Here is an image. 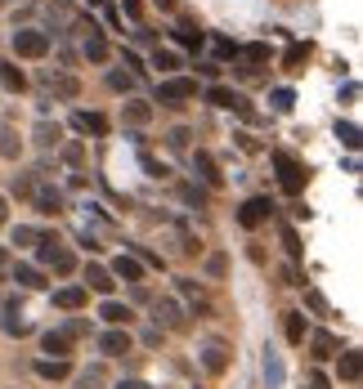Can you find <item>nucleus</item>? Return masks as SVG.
<instances>
[{"label": "nucleus", "instance_id": "nucleus-20", "mask_svg": "<svg viewBox=\"0 0 363 389\" xmlns=\"http://www.w3.org/2000/svg\"><path fill=\"white\" fill-rule=\"evenodd\" d=\"M99 318H104V323H112V327H126V323H130V309H126L121 300H104V304H99Z\"/></svg>", "mask_w": 363, "mask_h": 389}, {"label": "nucleus", "instance_id": "nucleus-17", "mask_svg": "<svg viewBox=\"0 0 363 389\" xmlns=\"http://www.w3.org/2000/svg\"><path fill=\"white\" fill-rule=\"evenodd\" d=\"M31 201H36L41 215H59L63 211V193L59 188H36V193H31Z\"/></svg>", "mask_w": 363, "mask_h": 389}, {"label": "nucleus", "instance_id": "nucleus-46", "mask_svg": "<svg viewBox=\"0 0 363 389\" xmlns=\"http://www.w3.org/2000/svg\"><path fill=\"white\" fill-rule=\"evenodd\" d=\"M14 193H19V197H31V193H36V183L23 175V179H14Z\"/></svg>", "mask_w": 363, "mask_h": 389}, {"label": "nucleus", "instance_id": "nucleus-36", "mask_svg": "<svg viewBox=\"0 0 363 389\" xmlns=\"http://www.w3.org/2000/svg\"><path fill=\"white\" fill-rule=\"evenodd\" d=\"M63 335H68V340H81V335H90V323L86 318H68V323H63Z\"/></svg>", "mask_w": 363, "mask_h": 389}, {"label": "nucleus", "instance_id": "nucleus-35", "mask_svg": "<svg viewBox=\"0 0 363 389\" xmlns=\"http://www.w3.org/2000/svg\"><path fill=\"white\" fill-rule=\"evenodd\" d=\"M76 389H104V367H90L76 376Z\"/></svg>", "mask_w": 363, "mask_h": 389}, {"label": "nucleus", "instance_id": "nucleus-34", "mask_svg": "<svg viewBox=\"0 0 363 389\" xmlns=\"http://www.w3.org/2000/svg\"><path fill=\"white\" fill-rule=\"evenodd\" d=\"M5 335H19V340H23V335H31V323H23V318L19 313H5Z\"/></svg>", "mask_w": 363, "mask_h": 389}, {"label": "nucleus", "instance_id": "nucleus-54", "mask_svg": "<svg viewBox=\"0 0 363 389\" xmlns=\"http://www.w3.org/2000/svg\"><path fill=\"white\" fill-rule=\"evenodd\" d=\"M5 260H9V251H5V246H0V268H5Z\"/></svg>", "mask_w": 363, "mask_h": 389}, {"label": "nucleus", "instance_id": "nucleus-44", "mask_svg": "<svg viewBox=\"0 0 363 389\" xmlns=\"http://www.w3.org/2000/svg\"><path fill=\"white\" fill-rule=\"evenodd\" d=\"M283 246H287V256H292V260L301 256V238H296V228H283Z\"/></svg>", "mask_w": 363, "mask_h": 389}, {"label": "nucleus", "instance_id": "nucleus-45", "mask_svg": "<svg viewBox=\"0 0 363 389\" xmlns=\"http://www.w3.org/2000/svg\"><path fill=\"white\" fill-rule=\"evenodd\" d=\"M305 304H309V309H314V313H327V300H323L319 291H305Z\"/></svg>", "mask_w": 363, "mask_h": 389}, {"label": "nucleus", "instance_id": "nucleus-38", "mask_svg": "<svg viewBox=\"0 0 363 389\" xmlns=\"http://www.w3.org/2000/svg\"><path fill=\"white\" fill-rule=\"evenodd\" d=\"M36 242H41V228H27V224L14 228V246H36Z\"/></svg>", "mask_w": 363, "mask_h": 389}, {"label": "nucleus", "instance_id": "nucleus-41", "mask_svg": "<svg viewBox=\"0 0 363 389\" xmlns=\"http://www.w3.org/2000/svg\"><path fill=\"white\" fill-rule=\"evenodd\" d=\"M139 166H144V171H148V175H153V179H166V175H171V171H166V166H157L153 157H148V152H139Z\"/></svg>", "mask_w": 363, "mask_h": 389}, {"label": "nucleus", "instance_id": "nucleus-11", "mask_svg": "<svg viewBox=\"0 0 363 389\" xmlns=\"http://www.w3.org/2000/svg\"><path fill=\"white\" fill-rule=\"evenodd\" d=\"M108 273H112V278H121V282H139V278H144V264H139L135 256H117Z\"/></svg>", "mask_w": 363, "mask_h": 389}, {"label": "nucleus", "instance_id": "nucleus-14", "mask_svg": "<svg viewBox=\"0 0 363 389\" xmlns=\"http://www.w3.org/2000/svg\"><path fill=\"white\" fill-rule=\"evenodd\" d=\"M41 349L49 353V358H68V353H72V340H68L63 331H45V335H41Z\"/></svg>", "mask_w": 363, "mask_h": 389}, {"label": "nucleus", "instance_id": "nucleus-12", "mask_svg": "<svg viewBox=\"0 0 363 389\" xmlns=\"http://www.w3.org/2000/svg\"><path fill=\"white\" fill-rule=\"evenodd\" d=\"M0 86H5L9 94H23V90H27V76H23V67L5 59V63H0Z\"/></svg>", "mask_w": 363, "mask_h": 389}, {"label": "nucleus", "instance_id": "nucleus-10", "mask_svg": "<svg viewBox=\"0 0 363 389\" xmlns=\"http://www.w3.org/2000/svg\"><path fill=\"white\" fill-rule=\"evenodd\" d=\"M45 90L59 94V98H76L81 94V81L76 76H63V72H45Z\"/></svg>", "mask_w": 363, "mask_h": 389}, {"label": "nucleus", "instance_id": "nucleus-22", "mask_svg": "<svg viewBox=\"0 0 363 389\" xmlns=\"http://www.w3.org/2000/svg\"><path fill=\"white\" fill-rule=\"evenodd\" d=\"M19 152H23V139H19V130H14V126H0V157L19 161Z\"/></svg>", "mask_w": 363, "mask_h": 389}, {"label": "nucleus", "instance_id": "nucleus-31", "mask_svg": "<svg viewBox=\"0 0 363 389\" xmlns=\"http://www.w3.org/2000/svg\"><path fill=\"white\" fill-rule=\"evenodd\" d=\"M283 331H287L292 345H301V340H305V313H287V318H283Z\"/></svg>", "mask_w": 363, "mask_h": 389}, {"label": "nucleus", "instance_id": "nucleus-53", "mask_svg": "<svg viewBox=\"0 0 363 389\" xmlns=\"http://www.w3.org/2000/svg\"><path fill=\"white\" fill-rule=\"evenodd\" d=\"M157 9H175V0H157Z\"/></svg>", "mask_w": 363, "mask_h": 389}, {"label": "nucleus", "instance_id": "nucleus-42", "mask_svg": "<svg viewBox=\"0 0 363 389\" xmlns=\"http://www.w3.org/2000/svg\"><path fill=\"white\" fill-rule=\"evenodd\" d=\"M108 86H112V90H126V94H130V90H135V76H130V72H112V76H108Z\"/></svg>", "mask_w": 363, "mask_h": 389}, {"label": "nucleus", "instance_id": "nucleus-27", "mask_svg": "<svg viewBox=\"0 0 363 389\" xmlns=\"http://www.w3.org/2000/svg\"><path fill=\"white\" fill-rule=\"evenodd\" d=\"M309 349H314V358H332V353L341 349V340H337V335H327V331H319L314 340H309Z\"/></svg>", "mask_w": 363, "mask_h": 389}, {"label": "nucleus", "instance_id": "nucleus-51", "mask_svg": "<svg viewBox=\"0 0 363 389\" xmlns=\"http://www.w3.org/2000/svg\"><path fill=\"white\" fill-rule=\"evenodd\" d=\"M117 389H153V385H148V380H121Z\"/></svg>", "mask_w": 363, "mask_h": 389}, {"label": "nucleus", "instance_id": "nucleus-9", "mask_svg": "<svg viewBox=\"0 0 363 389\" xmlns=\"http://www.w3.org/2000/svg\"><path fill=\"white\" fill-rule=\"evenodd\" d=\"M193 171L202 175V183H211V188H220V183H224V175H220V166H216L211 152H193Z\"/></svg>", "mask_w": 363, "mask_h": 389}, {"label": "nucleus", "instance_id": "nucleus-6", "mask_svg": "<svg viewBox=\"0 0 363 389\" xmlns=\"http://www.w3.org/2000/svg\"><path fill=\"white\" fill-rule=\"evenodd\" d=\"M229 363H234V353H229V345H224V340H211V345L202 349V367L211 371V376H224Z\"/></svg>", "mask_w": 363, "mask_h": 389}, {"label": "nucleus", "instance_id": "nucleus-23", "mask_svg": "<svg viewBox=\"0 0 363 389\" xmlns=\"http://www.w3.org/2000/svg\"><path fill=\"white\" fill-rule=\"evenodd\" d=\"M68 371H72L68 358H41V363H36V376H41V380H63Z\"/></svg>", "mask_w": 363, "mask_h": 389}, {"label": "nucleus", "instance_id": "nucleus-49", "mask_svg": "<svg viewBox=\"0 0 363 389\" xmlns=\"http://www.w3.org/2000/svg\"><path fill=\"white\" fill-rule=\"evenodd\" d=\"M309 389H332V380H327L323 371H309Z\"/></svg>", "mask_w": 363, "mask_h": 389}, {"label": "nucleus", "instance_id": "nucleus-39", "mask_svg": "<svg viewBox=\"0 0 363 389\" xmlns=\"http://www.w3.org/2000/svg\"><path fill=\"white\" fill-rule=\"evenodd\" d=\"M153 67H157V72H175L179 59L171 54V49H157V54H153Z\"/></svg>", "mask_w": 363, "mask_h": 389}, {"label": "nucleus", "instance_id": "nucleus-4", "mask_svg": "<svg viewBox=\"0 0 363 389\" xmlns=\"http://www.w3.org/2000/svg\"><path fill=\"white\" fill-rule=\"evenodd\" d=\"M269 215H274V201H269V197H247L242 211H238V224H242V228H260Z\"/></svg>", "mask_w": 363, "mask_h": 389}, {"label": "nucleus", "instance_id": "nucleus-37", "mask_svg": "<svg viewBox=\"0 0 363 389\" xmlns=\"http://www.w3.org/2000/svg\"><path fill=\"white\" fill-rule=\"evenodd\" d=\"M337 139H341L345 148H359V126H354V121H341V126H337Z\"/></svg>", "mask_w": 363, "mask_h": 389}, {"label": "nucleus", "instance_id": "nucleus-26", "mask_svg": "<svg viewBox=\"0 0 363 389\" xmlns=\"http://www.w3.org/2000/svg\"><path fill=\"white\" fill-rule=\"evenodd\" d=\"M309 59V45H301V41H296V45H287V54H283V67H287V72H305V63Z\"/></svg>", "mask_w": 363, "mask_h": 389}, {"label": "nucleus", "instance_id": "nucleus-21", "mask_svg": "<svg viewBox=\"0 0 363 389\" xmlns=\"http://www.w3.org/2000/svg\"><path fill=\"white\" fill-rule=\"evenodd\" d=\"M86 282L94 286V291H99V295H108V291H112V286H117V282H112V273H108V268H104V264H86Z\"/></svg>", "mask_w": 363, "mask_h": 389}, {"label": "nucleus", "instance_id": "nucleus-19", "mask_svg": "<svg viewBox=\"0 0 363 389\" xmlns=\"http://www.w3.org/2000/svg\"><path fill=\"white\" fill-rule=\"evenodd\" d=\"M31 139H36L41 148H54V143L63 139V126H59V121H45V116H41L36 130H31Z\"/></svg>", "mask_w": 363, "mask_h": 389}, {"label": "nucleus", "instance_id": "nucleus-1", "mask_svg": "<svg viewBox=\"0 0 363 389\" xmlns=\"http://www.w3.org/2000/svg\"><path fill=\"white\" fill-rule=\"evenodd\" d=\"M274 171H278V183H283L287 197H301V193H305V179H309V175H305V166L296 161L292 152H283V148L274 152Z\"/></svg>", "mask_w": 363, "mask_h": 389}, {"label": "nucleus", "instance_id": "nucleus-24", "mask_svg": "<svg viewBox=\"0 0 363 389\" xmlns=\"http://www.w3.org/2000/svg\"><path fill=\"white\" fill-rule=\"evenodd\" d=\"M363 376V353L359 349H345L341 353V380H359Z\"/></svg>", "mask_w": 363, "mask_h": 389}, {"label": "nucleus", "instance_id": "nucleus-18", "mask_svg": "<svg viewBox=\"0 0 363 389\" xmlns=\"http://www.w3.org/2000/svg\"><path fill=\"white\" fill-rule=\"evenodd\" d=\"M14 282H19L23 291H41V286H45V273H41L36 264H19V268H14Z\"/></svg>", "mask_w": 363, "mask_h": 389}, {"label": "nucleus", "instance_id": "nucleus-40", "mask_svg": "<svg viewBox=\"0 0 363 389\" xmlns=\"http://www.w3.org/2000/svg\"><path fill=\"white\" fill-rule=\"evenodd\" d=\"M269 103H274L278 112H292V103H296V94H292V90H274V94H269Z\"/></svg>", "mask_w": 363, "mask_h": 389}, {"label": "nucleus", "instance_id": "nucleus-3", "mask_svg": "<svg viewBox=\"0 0 363 389\" xmlns=\"http://www.w3.org/2000/svg\"><path fill=\"white\" fill-rule=\"evenodd\" d=\"M189 98H197V81L193 76H171V81L157 86V103H166V108H179V103H189Z\"/></svg>", "mask_w": 363, "mask_h": 389}, {"label": "nucleus", "instance_id": "nucleus-5", "mask_svg": "<svg viewBox=\"0 0 363 389\" xmlns=\"http://www.w3.org/2000/svg\"><path fill=\"white\" fill-rule=\"evenodd\" d=\"M207 103H216V108H229V112H242V116H252V103H247L242 94H234L229 86H207Z\"/></svg>", "mask_w": 363, "mask_h": 389}, {"label": "nucleus", "instance_id": "nucleus-48", "mask_svg": "<svg viewBox=\"0 0 363 389\" xmlns=\"http://www.w3.org/2000/svg\"><path fill=\"white\" fill-rule=\"evenodd\" d=\"M216 54H224V59H234V54H238V45H234V41H224V36H220V41H216Z\"/></svg>", "mask_w": 363, "mask_h": 389}, {"label": "nucleus", "instance_id": "nucleus-30", "mask_svg": "<svg viewBox=\"0 0 363 389\" xmlns=\"http://www.w3.org/2000/svg\"><path fill=\"white\" fill-rule=\"evenodd\" d=\"M283 358H278V353H265V380H269V389H283Z\"/></svg>", "mask_w": 363, "mask_h": 389}, {"label": "nucleus", "instance_id": "nucleus-25", "mask_svg": "<svg viewBox=\"0 0 363 389\" xmlns=\"http://www.w3.org/2000/svg\"><path fill=\"white\" fill-rule=\"evenodd\" d=\"M126 121L130 126H148V121H153V108H148L144 98H130V103H126Z\"/></svg>", "mask_w": 363, "mask_h": 389}, {"label": "nucleus", "instance_id": "nucleus-13", "mask_svg": "<svg viewBox=\"0 0 363 389\" xmlns=\"http://www.w3.org/2000/svg\"><path fill=\"white\" fill-rule=\"evenodd\" d=\"M72 130H81V134H108V121L99 112H72Z\"/></svg>", "mask_w": 363, "mask_h": 389}, {"label": "nucleus", "instance_id": "nucleus-50", "mask_svg": "<svg viewBox=\"0 0 363 389\" xmlns=\"http://www.w3.org/2000/svg\"><path fill=\"white\" fill-rule=\"evenodd\" d=\"M207 268H211V273L220 278V273H224V256H211V260H207Z\"/></svg>", "mask_w": 363, "mask_h": 389}, {"label": "nucleus", "instance_id": "nucleus-29", "mask_svg": "<svg viewBox=\"0 0 363 389\" xmlns=\"http://www.w3.org/2000/svg\"><path fill=\"white\" fill-rule=\"evenodd\" d=\"M86 59H90V63H104V59H108V41H104V31H90V36H86Z\"/></svg>", "mask_w": 363, "mask_h": 389}, {"label": "nucleus", "instance_id": "nucleus-43", "mask_svg": "<svg viewBox=\"0 0 363 389\" xmlns=\"http://www.w3.org/2000/svg\"><path fill=\"white\" fill-rule=\"evenodd\" d=\"M166 139H171V148H189V139H193V130H189V126H175V130L166 134Z\"/></svg>", "mask_w": 363, "mask_h": 389}, {"label": "nucleus", "instance_id": "nucleus-32", "mask_svg": "<svg viewBox=\"0 0 363 389\" xmlns=\"http://www.w3.org/2000/svg\"><path fill=\"white\" fill-rule=\"evenodd\" d=\"M179 291H184V295H189V304H193V309H197V313H207V300H202V286H197L193 278H179Z\"/></svg>", "mask_w": 363, "mask_h": 389}, {"label": "nucleus", "instance_id": "nucleus-28", "mask_svg": "<svg viewBox=\"0 0 363 389\" xmlns=\"http://www.w3.org/2000/svg\"><path fill=\"white\" fill-rule=\"evenodd\" d=\"M175 41L184 45V49H202V41H207V36H202V31H197L193 23H179V27H175Z\"/></svg>", "mask_w": 363, "mask_h": 389}, {"label": "nucleus", "instance_id": "nucleus-47", "mask_svg": "<svg viewBox=\"0 0 363 389\" xmlns=\"http://www.w3.org/2000/svg\"><path fill=\"white\" fill-rule=\"evenodd\" d=\"M63 161L76 166V161H81V143H63Z\"/></svg>", "mask_w": 363, "mask_h": 389}, {"label": "nucleus", "instance_id": "nucleus-2", "mask_svg": "<svg viewBox=\"0 0 363 389\" xmlns=\"http://www.w3.org/2000/svg\"><path fill=\"white\" fill-rule=\"evenodd\" d=\"M14 54H19V59H45L49 54V31L19 27V31H14Z\"/></svg>", "mask_w": 363, "mask_h": 389}, {"label": "nucleus", "instance_id": "nucleus-33", "mask_svg": "<svg viewBox=\"0 0 363 389\" xmlns=\"http://www.w3.org/2000/svg\"><path fill=\"white\" fill-rule=\"evenodd\" d=\"M45 264H49V268H54V273H72V268H76V260H72V251H63V246H59V251H54V256H49Z\"/></svg>", "mask_w": 363, "mask_h": 389}, {"label": "nucleus", "instance_id": "nucleus-8", "mask_svg": "<svg viewBox=\"0 0 363 389\" xmlns=\"http://www.w3.org/2000/svg\"><path fill=\"white\" fill-rule=\"evenodd\" d=\"M99 353H108V358H117V353H130V331L126 327H112L99 335Z\"/></svg>", "mask_w": 363, "mask_h": 389}, {"label": "nucleus", "instance_id": "nucleus-7", "mask_svg": "<svg viewBox=\"0 0 363 389\" xmlns=\"http://www.w3.org/2000/svg\"><path fill=\"white\" fill-rule=\"evenodd\" d=\"M234 59H238L242 72H260V67H269V59H274V54H269V45H260V41H256V45H242Z\"/></svg>", "mask_w": 363, "mask_h": 389}, {"label": "nucleus", "instance_id": "nucleus-16", "mask_svg": "<svg viewBox=\"0 0 363 389\" xmlns=\"http://www.w3.org/2000/svg\"><path fill=\"white\" fill-rule=\"evenodd\" d=\"M54 304H59V309H68V313H76L81 304H86V286H59Z\"/></svg>", "mask_w": 363, "mask_h": 389}, {"label": "nucleus", "instance_id": "nucleus-52", "mask_svg": "<svg viewBox=\"0 0 363 389\" xmlns=\"http://www.w3.org/2000/svg\"><path fill=\"white\" fill-rule=\"evenodd\" d=\"M5 219H9V201L0 197V228H5Z\"/></svg>", "mask_w": 363, "mask_h": 389}, {"label": "nucleus", "instance_id": "nucleus-15", "mask_svg": "<svg viewBox=\"0 0 363 389\" xmlns=\"http://www.w3.org/2000/svg\"><path fill=\"white\" fill-rule=\"evenodd\" d=\"M157 323L171 327V331H179V327H184V309H179L175 300H157Z\"/></svg>", "mask_w": 363, "mask_h": 389}]
</instances>
